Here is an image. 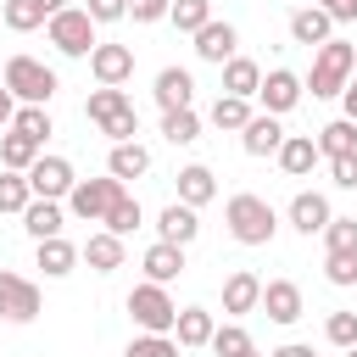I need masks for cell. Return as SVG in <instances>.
Masks as SVG:
<instances>
[{
	"label": "cell",
	"mask_w": 357,
	"mask_h": 357,
	"mask_svg": "<svg viewBox=\"0 0 357 357\" xmlns=\"http://www.w3.org/2000/svg\"><path fill=\"white\" fill-rule=\"evenodd\" d=\"M223 223H229V234H234L240 245H268V240L279 234L273 201H262V195H251V190H240V195L223 201Z\"/></svg>",
	"instance_id": "6da1fadb"
},
{
	"label": "cell",
	"mask_w": 357,
	"mask_h": 357,
	"mask_svg": "<svg viewBox=\"0 0 357 357\" xmlns=\"http://www.w3.org/2000/svg\"><path fill=\"white\" fill-rule=\"evenodd\" d=\"M351 73H357V45H351V39L318 45V50H312V73H307L312 100H335V95L351 84Z\"/></svg>",
	"instance_id": "7a4b0ae2"
},
{
	"label": "cell",
	"mask_w": 357,
	"mask_h": 357,
	"mask_svg": "<svg viewBox=\"0 0 357 357\" xmlns=\"http://www.w3.org/2000/svg\"><path fill=\"white\" fill-rule=\"evenodd\" d=\"M84 117L112 139V145H123V139H134L139 134V112H134V100L117 89V84H100V89H89V100H84Z\"/></svg>",
	"instance_id": "3957f363"
},
{
	"label": "cell",
	"mask_w": 357,
	"mask_h": 357,
	"mask_svg": "<svg viewBox=\"0 0 357 357\" xmlns=\"http://www.w3.org/2000/svg\"><path fill=\"white\" fill-rule=\"evenodd\" d=\"M0 78H6V89L22 100V106H50V95L61 89V78H56V67H45L39 56H11L6 67H0Z\"/></svg>",
	"instance_id": "277c9868"
},
{
	"label": "cell",
	"mask_w": 357,
	"mask_h": 357,
	"mask_svg": "<svg viewBox=\"0 0 357 357\" xmlns=\"http://www.w3.org/2000/svg\"><path fill=\"white\" fill-rule=\"evenodd\" d=\"M123 307H128V318H134L145 335H173V324H178V301H173V296H167V284H156V279L134 284Z\"/></svg>",
	"instance_id": "5b68a950"
},
{
	"label": "cell",
	"mask_w": 357,
	"mask_h": 357,
	"mask_svg": "<svg viewBox=\"0 0 357 357\" xmlns=\"http://www.w3.org/2000/svg\"><path fill=\"white\" fill-rule=\"evenodd\" d=\"M95 28H100V22H95L84 6H61V11L45 22V39H50L61 56H89V50L100 45V39H95Z\"/></svg>",
	"instance_id": "8992f818"
},
{
	"label": "cell",
	"mask_w": 357,
	"mask_h": 357,
	"mask_svg": "<svg viewBox=\"0 0 357 357\" xmlns=\"http://www.w3.org/2000/svg\"><path fill=\"white\" fill-rule=\"evenodd\" d=\"M123 195V178H78L73 184V195H67V212L78 218V223H106V212H112V201Z\"/></svg>",
	"instance_id": "52a82bcc"
},
{
	"label": "cell",
	"mask_w": 357,
	"mask_h": 357,
	"mask_svg": "<svg viewBox=\"0 0 357 357\" xmlns=\"http://www.w3.org/2000/svg\"><path fill=\"white\" fill-rule=\"evenodd\" d=\"M0 318L6 324H33L39 318V284L11 273V268H0Z\"/></svg>",
	"instance_id": "ba28073f"
},
{
	"label": "cell",
	"mask_w": 357,
	"mask_h": 357,
	"mask_svg": "<svg viewBox=\"0 0 357 357\" xmlns=\"http://www.w3.org/2000/svg\"><path fill=\"white\" fill-rule=\"evenodd\" d=\"M301 95H307V78H296L290 67H273V73H262V89H257L262 112L284 117V112H296V106H301Z\"/></svg>",
	"instance_id": "9c48e42d"
},
{
	"label": "cell",
	"mask_w": 357,
	"mask_h": 357,
	"mask_svg": "<svg viewBox=\"0 0 357 357\" xmlns=\"http://www.w3.org/2000/svg\"><path fill=\"white\" fill-rule=\"evenodd\" d=\"M28 184H33V195H45V201H67L73 184H78V173H73L67 156H39V162L28 167Z\"/></svg>",
	"instance_id": "30bf717a"
},
{
	"label": "cell",
	"mask_w": 357,
	"mask_h": 357,
	"mask_svg": "<svg viewBox=\"0 0 357 357\" xmlns=\"http://www.w3.org/2000/svg\"><path fill=\"white\" fill-rule=\"evenodd\" d=\"M89 73H95V84H128L134 78V45H95L89 50Z\"/></svg>",
	"instance_id": "8fae6325"
},
{
	"label": "cell",
	"mask_w": 357,
	"mask_h": 357,
	"mask_svg": "<svg viewBox=\"0 0 357 357\" xmlns=\"http://www.w3.org/2000/svg\"><path fill=\"white\" fill-rule=\"evenodd\" d=\"M257 312H268L273 324H296V318L307 312L301 284H296V279H268V284H262V307H257Z\"/></svg>",
	"instance_id": "7c38bea8"
},
{
	"label": "cell",
	"mask_w": 357,
	"mask_h": 357,
	"mask_svg": "<svg viewBox=\"0 0 357 357\" xmlns=\"http://www.w3.org/2000/svg\"><path fill=\"white\" fill-rule=\"evenodd\" d=\"M329 218H335V212H329V195H324V190H301V195L290 201V229H296V234H307V240H312V234H324V229H329Z\"/></svg>",
	"instance_id": "4fadbf2b"
},
{
	"label": "cell",
	"mask_w": 357,
	"mask_h": 357,
	"mask_svg": "<svg viewBox=\"0 0 357 357\" xmlns=\"http://www.w3.org/2000/svg\"><path fill=\"white\" fill-rule=\"evenodd\" d=\"M290 39L307 45V50H318V45L335 39V17L324 6H301V11H290Z\"/></svg>",
	"instance_id": "5bb4252c"
},
{
	"label": "cell",
	"mask_w": 357,
	"mask_h": 357,
	"mask_svg": "<svg viewBox=\"0 0 357 357\" xmlns=\"http://www.w3.org/2000/svg\"><path fill=\"white\" fill-rule=\"evenodd\" d=\"M201 206H190V201H167L162 206V218H156V240H173V245H190L195 234H201V218H195Z\"/></svg>",
	"instance_id": "9a60e30c"
},
{
	"label": "cell",
	"mask_w": 357,
	"mask_h": 357,
	"mask_svg": "<svg viewBox=\"0 0 357 357\" xmlns=\"http://www.w3.org/2000/svg\"><path fill=\"white\" fill-rule=\"evenodd\" d=\"M190 39H195V56H201V61H212V67H223V61L234 56V45H240L234 22H218V17H212L201 33H190Z\"/></svg>",
	"instance_id": "2e32d148"
},
{
	"label": "cell",
	"mask_w": 357,
	"mask_h": 357,
	"mask_svg": "<svg viewBox=\"0 0 357 357\" xmlns=\"http://www.w3.org/2000/svg\"><path fill=\"white\" fill-rule=\"evenodd\" d=\"M240 145H245V156H279V145H284L279 117H273V112H257V117L240 128Z\"/></svg>",
	"instance_id": "e0dca14e"
},
{
	"label": "cell",
	"mask_w": 357,
	"mask_h": 357,
	"mask_svg": "<svg viewBox=\"0 0 357 357\" xmlns=\"http://www.w3.org/2000/svg\"><path fill=\"white\" fill-rule=\"evenodd\" d=\"M39 251H33V262L45 268V279H67L78 262H84V251L73 245V240H61V234H50V240H33Z\"/></svg>",
	"instance_id": "ac0fdd59"
},
{
	"label": "cell",
	"mask_w": 357,
	"mask_h": 357,
	"mask_svg": "<svg viewBox=\"0 0 357 357\" xmlns=\"http://www.w3.org/2000/svg\"><path fill=\"white\" fill-rule=\"evenodd\" d=\"M262 307V279L251 273V268H234L229 279H223V312H257Z\"/></svg>",
	"instance_id": "d6986e66"
},
{
	"label": "cell",
	"mask_w": 357,
	"mask_h": 357,
	"mask_svg": "<svg viewBox=\"0 0 357 357\" xmlns=\"http://www.w3.org/2000/svg\"><path fill=\"white\" fill-rule=\"evenodd\" d=\"M151 95H156V106H162V112H184V106L195 100V78H190L184 67H162Z\"/></svg>",
	"instance_id": "ffe728a7"
},
{
	"label": "cell",
	"mask_w": 357,
	"mask_h": 357,
	"mask_svg": "<svg viewBox=\"0 0 357 357\" xmlns=\"http://www.w3.org/2000/svg\"><path fill=\"white\" fill-rule=\"evenodd\" d=\"M61 223H67V201H45V195H33V201L22 206V229H28L33 240L61 234Z\"/></svg>",
	"instance_id": "44dd1931"
},
{
	"label": "cell",
	"mask_w": 357,
	"mask_h": 357,
	"mask_svg": "<svg viewBox=\"0 0 357 357\" xmlns=\"http://www.w3.org/2000/svg\"><path fill=\"white\" fill-rule=\"evenodd\" d=\"M318 139L312 134H284V145H279V167L290 173V178H307L312 167H318Z\"/></svg>",
	"instance_id": "7402d4cb"
},
{
	"label": "cell",
	"mask_w": 357,
	"mask_h": 357,
	"mask_svg": "<svg viewBox=\"0 0 357 357\" xmlns=\"http://www.w3.org/2000/svg\"><path fill=\"white\" fill-rule=\"evenodd\" d=\"M78 251H84V262H89L95 273H117V268H123V234H112V229H95Z\"/></svg>",
	"instance_id": "603a6c76"
},
{
	"label": "cell",
	"mask_w": 357,
	"mask_h": 357,
	"mask_svg": "<svg viewBox=\"0 0 357 357\" xmlns=\"http://www.w3.org/2000/svg\"><path fill=\"white\" fill-rule=\"evenodd\" d=\"M139 268H145V279H156V284H173V279L184 273V245H173V240H156V245L139 257Z\"/></svg>",
	"instance_id": "cb8c5ba5"
},
{
	"label": "cell",
	"mask_w": 357,
	"mask_h": 357,
	"mask_svg": "<svg viewBox=\"0 0 357 357\" xmlns=\"http://www.w3.org/2000/svg\"><path fill=\"white\" fill-rule=\"evenodd\" d=\"M106 173H112V178H123V184H128V178H145V173H151V151H145L139 139H123V145H112Z\"/></svg>",
	"instance_id": "d4e9b609"
},
{
	"label": "cell",
	"mask_w": 357,
	"mask_h": 357,
	"mask_svg": "<svg viewBox=\"0 0 357 357\" xmlns=\"http://www.w3.org/2000/svg\"><path fill=\"white\" fill-rule=\"evenodd\" d=\"M212 312L206 307H178V324H173V340L184 346V351H195V346H212Z\"/></svg>",
	"instance_id": "484cf974"
},
{
	"label": "cell",
	"mask_w": 357,
	"mask_h": 357,
	"mask_svg": "<svg viewBox=\"0 0 357 357\" xmlns=\"http://www.w3.org/2000/svg\"><path fill=\"white\" fill-rule=\"evenodd\" d=\"M257 89H262V67H257L251 56H229V61H223V95L257 100Z\"/></svg>",
	"instance_id": "4316f807"
},
{
	"label": "cell",
	"mask_w": 357,
	"mask_h": 357,
	"mask_svg": "<svg viewBox=\"0 0 357 357\" xmlns=\"http://www.w3.org/2000/svg\"><path fill=\"white\" fill-rule=\"evenodd\" d=\"M39 156H45V145H39V139H28V134H17V128H6V134H0V167L28 173Z\"/></svg>",
	"instance_id": "83f0119b"
},
{
	"label": "cell",
	"mask_w": 357,
	"mask_h": 357,
	"mask_svg": "<svg viewBox=\"0 0 357 357\" xmlns=\"http://www.w3.org/2000/svg\"><path fill=\"white\" fill-rule=\"evenodd\" d=\"M218 195V173L206 167V162H190V167H178V201H190V206H206Z\"/></svg>",
	"instance_id": "f1b7e54d"
},
{
	"label": "cell",
	"mask_w": 357,
	"mask_h": 357,
	"mask_svg": "<svg viewBox=\"0 0 357 357\" xmlns=\"http://www.w3.org/2000/svg\"><path fill=\"white\" fill-rule=\"evenodd\" d=\"M312 139H318L324 156H351V151H357V123H351V117H335V123H324Z\"/></svg>",
	"instance_id": "f546056e"
},
{
	"label": "cell",
	"mask_w": 357,
	"mask_h": 357,
	"mask_svg": "<svg viewBox=\"0 0 357 357\" xmlns=\"http://www.w3.org/2000/svg\"><path fill=\"white\" fill-rule=\"evenodd\" d=\"M206 117H212V128H234V134H240V128H245L257 112H251V100H245V95H218Z\"/></svg>",
	"instance_id": "4dcf8cb0"
},
{
	"label": "cell",
	"mask_w": 357,
	"mask_h": 357,
	"mask_svg": "<svg viewBox=\"0 0 357 357\" xmlns=\"http://www.w3.org/2000/svg\"><path fill=\"white\" fill-rule=\"evenodd\" d=\"M0 17H6V28H11V33H33V28H45V22H50V11H45L39 0H6V6H0Z\"/></svg>",
	"instance_id": "1f68e13d"
},
{
	"label": "cell",
	"mask_w": 357,
	"mask_h": 357,
	"mask_svg": "<svg viewBox=\"0 0 357 357\" xmlns=\"http://www.w3.org/2000/svg\"><path fill=\"white\" fill-rule=\"evenodd\" d=\"M162 139H167V145H195V139H201V117H195V106H184V112H162Z\"/></svg>",
	"instance_id": "d6a6232c"
},
{
	"label": "cell",
	"mask_w": 357,
	"mask_h": 357,
	"mask_svg": "<svg viewBox=\"0 0 357 357\" xmlns=\"http://www.w3.org/2000/svg\"><path fill=\"white\" fill-rule=\"evenodd\" d=\"M167 22H173L178 33H201V28L212 22V0H173Z\"/></svg>",
	"instance_id": "836d02e7"
},
{
	"label": "cell",
	"mask_w": 357,
	"mask_h": 357,
	"mask_svg": "<svg viewBox=\"0 0 357 357\" xmlns=\"http://www.w3.org/2000/svg\"><path fill=\"white\" fill-rule=\"evenodd\" d=\"M33 201V184H28V173H11V167H0V212H17L22 218V206Z\"/></svg>",
	"instance_id": "e575fe53"
},
{
	"label": "cell",
	"mask_w": 357,
	"mask_h": 357,
	"mask_svg": "<svg viewBox=\"0 0 357 357\" xmlns=\"http://www.w3.org/2000/svg\"><path fill=\"white\" fill-rule=\"evenodd\" d=\"M11 128H17V134H28V139H39V145L56 134V123H50V106H17Z\"/></svg>",
	"instance_id": "d590c367"
},
{
	"label": "cell",
	"mask_w": 357,
	"mask_h": 357,
	"mask_svg": "<svg viewBox=\"0 0 357 357\" xmlns=\"http://www.w3.org/2000/svg\"><path fill=\"white\" fill-rule=\"evenodd\" d=\"M139 218H145V212H139V201L123 190V195L112 201V212H106V223H100V229H112V234H123V240H128V234L139 229Z\"/></svg>",
	"instance_id": "8d00e7d4"
},
{
	"label": "cell",
	"mask_w": 357,
	"mask_h": 357,
	"mask_svg": "<svg viewBox=\"0 0 357 357\" xmlns=\"http://www.w3.org/2000/svg\"><path fill=\"white\" fill-rule=\"evenodd\" d=\"M178 351H184V346H178L173 335H134L123 357H178Z\"/></svg>",
	"instance_id": "74e56055"
},
{
	"label": "cell",
	"mask_w": 357,
	"mask_h": 357,
	"mask_svg": "<svg viewBox=\"0 0 357 357\" xmlns=\"http://www.w3.org/2000/svg\"><path fill=\"white\" fill-rule=\"evenodd\" d=\"M212 351H218V357H240V351H251V335H245L240 324H218V329H212Z\"/></svg>",
	"instance_id": "f35d334b"
},
{
	"label": "cell",
	"mask_w": 357,
	"mask_h": 357,
	"mask_svg": "<svg viewBox=\"0 0 357 357\" xmlns=\"http://www.w3.org/2000/svg\"><path fill=\"white\" fill-rule=\"evenodd\" d=\"M324 340L340 346V351L357 346V312H329V318H324Z\"/></svg>",
	"instance_id": "ab89813d"
},
{
	"label": "cell",
	"mask_w": 357,
	"mask_h": 357,
	"mask_svg": "<svg viewBox=\"0 0 357 357\" xmlns=\"http://www.w3.org/2000/svg\"><path fill=\"white\" fill-rule=\"evenodd\" d=\"M324 279L329 284H357V251H324Z\"/></svg>",
	"instance_id": "60d3db41"
},
{
	"label": "cell",
	"mask_w": 357,
	"mask_h": 357,
	"mask_svg": "<svg viewBox=\"0 0 357 357\" xmlns=\"http://www.w3.org/2000/svg\"><path fill=\"white\" fill-rule=\"evenodd\" d=\"M324 245H329V251H357V218H329Z\"/></svg>",
	"instance_id": "b9f144b4"
},
{
	"label": "cell",
	"mask_w": 357,
	"mask_h": 357,
	"mask_svg": "<svg viewBox=\"0 0 357 357\" xmlns=\"http://www.w3.org/2000/svg\"><path fill=\"white\" fill-rule=\"evenodd\" d=\"M329 178H335L340 190H357V151H351V156H329Z\"/></svg>",
	"instance_id": "7bdbcfd3"
},
{
	"label": "cell",
	"mask_w": 357,
	"mask_h": 357,
	"mask_svg": "<svg viewBox=\"0 0 357 357\" xmlns=\"http://www.w3.org/2000/svg\"><path fill=\"white\" fill-rule=\"evenodd\" d=\"M173 11V0H128V17L134 22H162Z\"/></svg>",
	"instance_id": "ee69618b"
},
{
	"label": "cell",
	"mask_w": 357,
	"mask_h": 357,
	"mask_svg": "<svg viewBox=\"0 0 357 357\" xmlns=\"http://www.w3.org/2000/svg\"><path fill=\"white\" fill-rule=\"evenodd\" d=\"M84 11H89L95 22H123V17H128V0H89Z\"/></svg>",
	"instance_id": "f6af8a7d"
},
{
	"label": "cell",
	"mask_w": 357,
	"mask_h": 357,
	"mask_svg": "<svg viewBox=\"0 0 357 357\" xmlns=\"http://www.w3.org/2000/svg\"><path fill=\"white\" fill-rule=\"evenodd\" d=\"M312 6H324L335 22H357V0H312Z\"/></svg>",
	"instance_id": "bcb514c9"
},
{
	"label": "cell",
	"mask_w": 357,
	"mask_h": 357,
	"mask_svg": "<svg viewBox=\"0 0 357 357\" xmlns=\"http://www.w3.org/2000/svg\"><path fill=\"white\" fill-rule=\"evenodd\" d=\"M17 106H22V100H17V95H11L6 84H0V128H11V117H17Z\"/></svg>",
	"instance_id": "7dc6e473"
},
{
	"label": "cell",
	"mask_w": 357,
	"mask_h": 357,
	"mask_svg": "<svg viewBox=\"0 0 357 357\" xmlns=\"http://www.w3.org/2000/svg\"><path fill=\"white\" fill-rule=\"evenodd\" d=\"M268 357H318V351H312L307 340H284V346H279V351H268Z\"/></svg>",
	"instance_id": "c3c4849f"
},
{
	"label": "cell",
	"mask_w": 357,
	"mask_h": 357,
	"mask_svg": "<svg viewBox=\"0 0 357 357\" xmlns=\"http://www.w3.org/2000/svg\"><path fill=\"white\" fill-rule=\"evenodd\" d=\"M340 100H346V117H351V123H357V73H351V84H346V89H340Z\"/></svg>",
	"instance_id": "681fc988"
},
{
	"label": "cell",
	"mask_w": 357,
	"mask_h": 357,
	"mask_svg": "<svg viewBox=\"0 0 357 357\" xmlns=\"http://www.w3.org/2000/svg\"><path fill=\"white\" fill-rule=\"evenodd\" d=\"M39 6H45V11H50V17H56V11H61V6H67V0H39Z\"/></svg>",
	"instance_id": "f907efd6"
},
{
	"label": "cell",
	"mask_w": 357,
	"mask_h": 357,
	"mask_svg": "<svg viewBox=\"0 0 357 357\" xmlns=\"http://www.w3.org/2000/svg\"><path fill=\"white\" fill-rule=\"evenodd\" d=\"M240 357H262V351H257V346H251V351H240Z\"/></svg>",
	"instance_id": "816d5d0a"
},
{
	"label": "cell",
	"mask_w": 357,
	"mask_h": 357,
	"mask_svg": "<svg viewBox=\"0 0 357 357\" xmlns=\"http://www.w3.org/2000/svg\"><path fill=\"white\" fill-rule=\"evenodd\" d=\"M346 357H357V346H346Z\"/></svg>",
	"instance_id": "f5cc1de1"
},
{
	"label": "cell",
	"mask_w": 357,
	"mask_h": 357,
	"mask_svg": "<svg viewBox=\"0 0 357 357\" xmlns=\"http://www.w3.org/2000/svg\"><path fill=\"white\" fill-rule=\"evenodd\" d=\"M0 84H6V78H0Z\"/></svg>",
	"instance_id": "db71d44e"
}]
</instances>
